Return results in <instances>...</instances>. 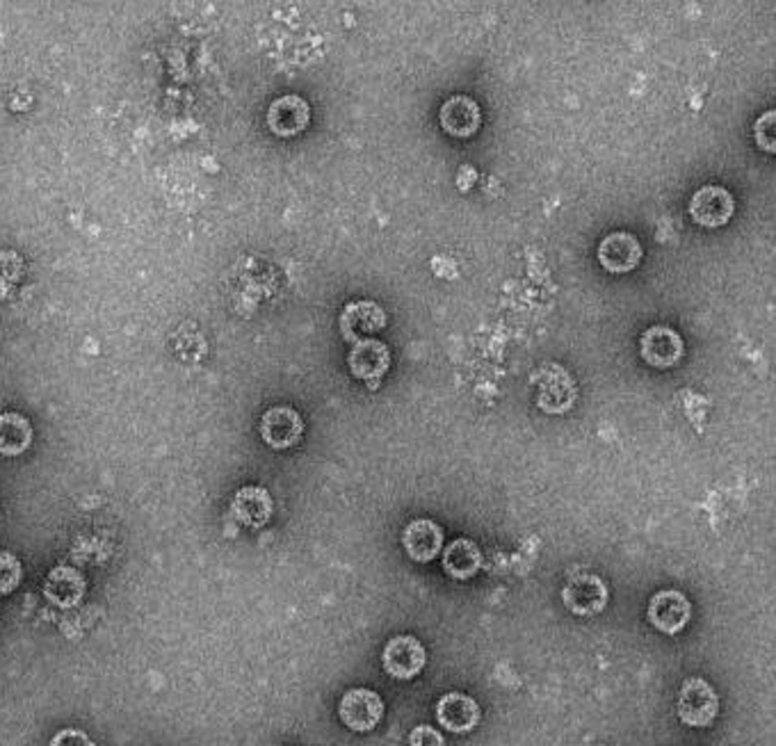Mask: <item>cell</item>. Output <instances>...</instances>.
Segmentation results:
<instances>
[{
    "instance_id": "obj_1",
    "label": "cell",
    "mask_w": 776,
    "mask_h": 746,
    "mask_svg": "<svg viewBox=\"0 0 776 746\" xmlns=\"http://www.w3.org/2000/svg\"><path fill=\"white\" fill-rule=\"evenodd\" d=\"M677 712L681 722L687 726H710L719 712V697L715 687L704 678H687L679 691Z\"/></svg>"
},
{
    "instance_id": "obj_2",
    "label": "cell",
    "mask_w": 776,
    "mask_h": 746,
    "mask_svg": "<svg viewBox=\"0 0 776 746\" xmlns=\"http://www.w3.org/2000/svg\"><path fill=\"white\" fill-rule=\"evenodd\" d=\"M425 662H427L425 647L411 635L393 637L384 647V653H381V664L386 668V674L398 678V680L416 678L423 672Z\"/></svg>"
},
{
    "instance_id": "obj_3",
    "label": "cell",
    "mask_w": 776,
    "mask_h": 746,
    "mask_svg": "<svg viewBox=\"0 0 776 746\" xmlns=\"http://www.w3.org/2000/svg\"><path fill=\"white\" fill-rule=\"evenodd\" d=\"M339 714L341 722L354 731V733H366L373 731L384 717V701L377 691L356 687L343 694V699L339 703Z\"/></svg>"
},
{
    "instance_id": "obj_4",
    "label": "cell",
    "mask_w": 776,
    "mask_h": 746,
    "mask_svg": "<svg viewBox=\"0 0 776 746\" xmlns=\"http://www.w3.org/2000/svg\"><path fill=\"white\" fill-rule=\"evenodd\" d=\"M562 603L576 616H597L608 605V587L593 573H578L562 589Z\"/></svg>"
},
{
    "instance_id": "obj_5",
    "label": "cell",
    "mask_w": 776,
    "mask_h": 746,
    "mask_svg": "<svg viewBox=\"0 0 776 746\" xmlns=\"http://www.w3.org/2000/svg\"><path fill=\"white\" fill-rule=\"evenodd\" d=\"M736 213L731 192L721 186H706L696 190L690 201V217L704 228H717L727 224Z\"/></svg>"
},
{
    "instance_id": "obj_6",
    "label": "cell",
    "mask_w": 776,
    "mask_h": 746,
    "mask_svg": "<svg viewBox=\"0 0 776 746\" xmlns=\"http://www.w3.org/2000/svg\"><path fill=\"white\" fill-rule=\"evenodd\" d=\"M649 621L665 635L681 632L692 616V605L685 594L677 589H665L649 601Z\"/></svg>"
},
{
    "instance_id": "obj_7",
    "label": "cell",
    "mask_w": 776,
    "mask_h": 746,
    "mask_svg": "<svg viewBox=\"0 0 776 746\" xmlns=\"http://www.w3.org/2000/svg\"><path fill=\"white\" fill-rule=\"evenodd\" d=\"M302 434L304 421L293 406H272L261 418V439L274 450L297 446Z\"/></svg>"
},
{
    "instance_id": "obj_8",
    "label": "cell",
    "mask_w": 776,
    "mask_h": 746,
    "mask_svg": "<svg viewBox=\"0 0 776 746\" xmlns=\"http://www.w3.org/2000/svg\"><path fill=\"white\" fill-rule=\"evenodd\" d=\"M348 364L356 379L366 381L371 389H377L381 377L391 368V352L375 339H364L354 343Z\"/></svg>"
},
{
    "instance_id": "obj_9",
    "label": "cell",
    "mask_w": 776,
    "mask_h": 746,
    "mask_svg": "<svg viewBox=\"0 0 776 746\" xmlns=\"http://www.w3.org/2000/svg\"><path fill=\"white\" fill-rule=\"evenodd\" d=\"M642 358L654 368H671L681 362L683 339L671 327H651L642 333Z\"/></svg>"
},
{
    "instance_id": "obj_10",
    "label": "cell",
    "mask_w": 776,
    "mask_h": 746,
    "mask_svg": "<svg viewBox=\"0 0 776 746\" xmlns=\"http://www.w3.org/2000/svg\"><path fill=\"white\" fill-rule=\"evenodd\" d=\"M308 121H310L308 103L297 94L277 98L268 110V126L277 138L299 135L302 131H306Z\"/></svg>"
},
{
    "instance_id": "obj_11",
    "label": "cell",
    "mask_w": 776,
    "mask_h": 746,
    "mask_svg": "<svg viewBox=\"0 0 776 746\" xmlns=\"http://www.w3.org/2000/svg\"><path fill=\"white\" fill-rule=\"evenodd\" d=\"M438 121H442L444 131L448 135L466 140L480 131L482 110L471 96L459 94V96H452L444 103L442 113H438Z\"/></svg>"
},
{
    "instance_id": "obj_12",
    "label": "cell",
    "mask_w": 776,
    "mask_h": 746,
    "mask_svg": "<svg viewBox=\"0 0 776 746\" xmlns=\"http://www.w3.org/2000/svg\"><path fill=\"white\" fill-rule=\"evenodd\" d=\"M642 261V245L633 234L616 230L601 240L599 263L612 274L633 272Z\"/></svg>"
},
{
    "instance_id": "obj_13",
    "label": "cell",
    "mask_w": 776,
    "mask_h": 746,
    "mask_svg": "<svg viewBox=\"0 0 776 746\" xmlns=\"http://www.w3.org/2000/svg\"><path fill=\"white\" fill-rule=\"evenodd\" d=\"M384 327H386V313L375 301H352L345 306V311L341 316L343 339L350 343L371 339L373 333L381 331Z\"/></svg>"
},
{
    "instance_id": "obj_14",
    "label": "cell",
    "mask_w": 776,
    "mask_h": 746,
    "mask_svg": "<svg viewBox=\"0 0 776 746\" xmlns=\"http://www.w3.org/2000/svg\"><path fill=\"white\" fill-rule=\"evenodd\" d=\"M85 578L73 566H56L44 580V599L56 607H73L85 596Z\"/></svg>"
},
{
    "instance_id": "obj_15",
    "label": "cell",
    "mask_w": 776,
    "mask_h": 746,
    "mask_svg": "<svg viewBox=\"0 0 776 746\" xmlns=\"http://www.w3.org/2000/svg\"><path fill=\"white\" fill-rule=\"evenodd\" d=\"M436 719L446 731L469 733L480 722V706L461 691H450L436 703Z\"/></svg>"
},
{
    "instance_id": "obj_16",
    "label": "cell",
    "mask_w": 776,
    "mask_h": 746,
    "mask_svg": "<svg viewBox=\"0 0 776 746\" xmlns=\"http://www.w3.org/2000/svg\"><path fill=\"white\" fill-rule=\"evenodd\" d=\"M272 498L263 486H243L231 500L233 517L251 530L268 525L272 519Z\"/></svg>"
},
{
    "instance_id": "obj_17",
    "label": "cell",
    "mask_w": 776,
    "mask_h": 746,
    "mask_svg": "<svg viewBox=\"0 0 776 746\" xmlns=\"http://www.w3.org/2000/svg\"><path fill=\"white\" fill-rule=\"evenodd\" d=\"M402 546H404L407 555H409L413 561L427 564V561H432L438 553H442V548H444V530L438 528L434 521H430V519L411 521V523L404 528Z\"/></svg>"
},
{
    "instance_id": "obj_18",
    "label": "cell",
    "mask_w": 776,
    "mask_h": 746,
    "mask_svg": "<svg viewBox=\"0 0 776 746\" xmlns=\"http://www.w3.org/2000/svg\"><path fill=\"white\" fill-rule=\"evenodd\" d=\"M33 443V425L31 421L8 411L0 414V454L3 457H19Z\"/></svg>"
},
{
    "instance_id": "obj_19",
    "label": "cell",
    "mask_w": 776,
    "mask_h": 746,
    "mask_svg": "<svg viewBox=\"0 0 776 746\" xmlns=\"http://www.w3.org/2000/svg\"><path fill=\"white\" fill-rule=\"evenodd\" d=\"M482 566L480 548L471 538H457L444 550V569L455 580H469L473 578Z\"/></svg>"
},
{
    "instance_id": "obj_20",
    "label": "cell",
    "mask_w": 776,
    "mask_h": 746,
    "mask_svg": "<svg viewBox=\"0 0 776 746\" xmlns=\"http://www.w3.org/2000/svg\"><path fill=\"white\" fill-rule=\"evenodd\" d=\"M23 580V566L16 555L0 550V596H8L19 589Z\"/></svg>"
},
{
    "instance_id": "obj_21",
    "label": "cell",
    "mask_w": 776,
    "mask_h": 746,
    "mask_svg": "<svg viewBox=\"0 0 776 746\" xmlns=\"http://www.w3.org/2000/svg\"><path fill=\"white\" fill-rule=\"evenodd\" d=\"M774 126H776V113L769 110L765 113L756 126H754V138L759 142V146L767 153H774L776 151V135H774Z\"/></svg>"
},
{
    "instance_id": "obj_22",
    "label": "cell",
    "mask_w": 776,
    "mask_h": 746,
    "mask_svg": "<svg viewBox=\"0 0 776 746\" xmlns=\"http://www.w3.org/2000/svg\"><path fill=\"white\" fill-rule=\"evenodd\" d=\"M411 744H416V746H430V744H446V739L434 733V729L430 726H419V729H413L411 737H409Z\"/></svg>"
},
{
    "instance_id": "obj_23",
    "label": "cell",
    "mask_w": 776,
    "mask_h": 746,
    "mask_svg": "<svg viewBox=\"0 0 776 746\" xmlns=\"http://www.w3.org/2000/svg\"><path fill=\"white\" fill-rule=\"evenodd\" d=\"M54 744H87V746H92L94 742H92L87 735H83V733H78V731L69 729V731L60 733V735L54 739Z\"/></svg>"
}]
</instances>
